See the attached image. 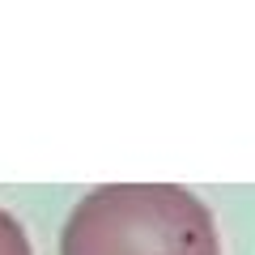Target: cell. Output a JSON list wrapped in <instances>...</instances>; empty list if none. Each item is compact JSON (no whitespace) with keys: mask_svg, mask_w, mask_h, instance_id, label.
Masks as SVG:
<instances>
[{"mask_svg":"<svg viewBox=\"0 0 255 255\" xmlns=\"http://www.w3.org/2000/svg\"><path fill=\"white\" fill-rule=\"evenodd\" d=\"M60 255H221V243L196 191L174 183H107L68 213Z\"/></svg>","mask_w":255,"mask_h":255,"instance_id":"6da1fadb","label":"cell"},{"mask_svg":"<svg viewBox=\"0 0 255 255\" xmlns=\"http://www.w3.org/2000/svg\"><path fill=\"white\" fill-rule=\"evenodd\" d=\"M0 255H30V238L13 213L0 209Z\"/></svg>","mask_w":255,"mask_h":255,"instance_id":"7a4b0ae2","label":"cell"}]
</instances>
